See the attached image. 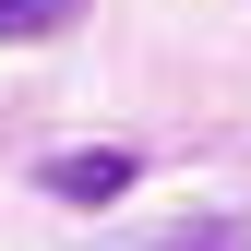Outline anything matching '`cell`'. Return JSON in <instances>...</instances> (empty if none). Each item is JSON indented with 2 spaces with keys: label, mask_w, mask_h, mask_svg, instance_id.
<instances>
[{
  "label": "cell",
  "mask_w": 251,
  "mask_h": 251,
  "mask_svg": "<svg viewBox=\"0 0 251 251\" xmlns=\"http://www.w3.org/2000/svg\"><path fill=\"white\" fill-rule=\"evenodd\" d=\"M132 179H144V155H132V144H60V155H36V192H48V203H72V215H108Z\"/></svg>",
  "instance_id": "cell-1"
},
{
  "label": "cell",
  "mask_w": 251,
  "mask_h": 251,
  "mask_svg": "<svg viewBox=\"0 0 251 251\" xmlns=\"http://www.w3.org/2000/svg\"><path fill=\"white\" fill-rule=\"evenodd\" d=\"M60 24H84V0H0V48H36Z\"/></svg>",
  "instance_id": "cell-2"
},
{
  "label": "cell",
  "mask_w": 251,
  "mask_h": 251,
  "mask_svg": "<svg viewBox=\"0 0 251 251\" xmlns=\"http://www.w3.org/2000/svg\"><path fill=\"white\" fill-rule=\"evenodd\" d=\"M155 251H251V227H239V215H192V227H168Z\"/></svg>",
  "instance_id": "cell-3"
}]
</instances>
